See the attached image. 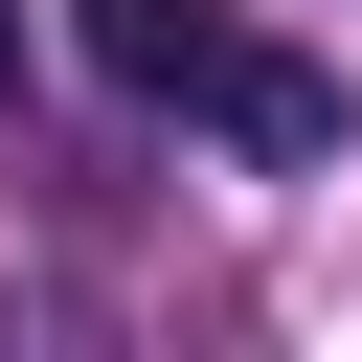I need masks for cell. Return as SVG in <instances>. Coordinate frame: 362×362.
<instances>
[{
    "label": "cell",
    "mask_w": 362,
    "mask_h": 362,
    "mask_svg": "<svg viewBox=\"0 0 362 362\" xmlns=\"http://www.w3.org/2000/svg\"><path fill=\"white\" fill-rule=\"evenodd\" d=\"M204 113H226L249 158H339V90H317V68H272V45H226V90H204Z\"/></svg>",
    "instance_id": "7a4b0ae2"
},
{
    "label": "cell",
    "mask_w": 362,
    "mask_h": 362,
    "mask_svg": "<svg viewBox=\"0 0 362 362\" xmlns=\"http://www.w3.org/2000/svg\"><path fill=\"white\" fill-rule=\"evenodd\" d=\"M0 90H23V0H0Z\"/></svg>",
    "instance_id": "3957f363"
},
{
    "label": "cell",
    "mask_w": 362,
    "mask_h": 362,
    "mask_svg": "<svg viewBox=\"0 0 362 362\" xmlns=\"http://www.w3.org/2000/svg\"><path fill=\"white\" fill-rule=\"evenodd\" d=\"M68 45H90L136 113H204V90H226V0H68Z\"/></svg>",
    "instance_id": "6da1fadb"
}]
</instances>
